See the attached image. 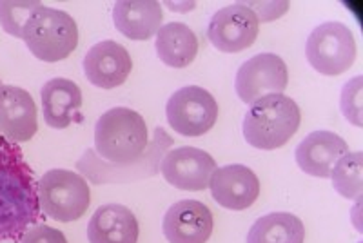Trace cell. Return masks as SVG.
Wrapping results in <instances>:
<instances>
[{
  "label": "cell",
  "mask_w": 363,
  "mask_h": 243,
  "mask_svg": "<svg viewBox=\"0 0 363 243\" xmlns=\"http://www.w3.org/2000/svg\"><path fill=\"white\" fill-rule=\"evenodd\" d=\"M40 203L33 171L17 144H0V242H21L40 220Z\"/></svg>",
  "instance_id": "obj_1"
},
{
  "label": "cell",
  "mask_w": 363,
  "mask_h": 243,
  "mask_svg": "<svg viewBox=\"0 0 363 243\" xmlns=\"http://www.w3.org/2000/svg\"><path fill=\"white\" fill-rule=\"evenodd\" d=\"M149 147V132L140 113L113 108L95 125V151L109 164L128 167L140 160Z\"/></svg>",
  "instance_id": "obj_2"
},
{
  "label": "cell",
  "mask_w": 363,
  "mask_h": 243,
  "mask_svg": "<svg viewBox=\"0 0 363 243\" xmlns=\"http://www.w3.org/2000/svg\"><path fill=\"white\" fill-rule=\"evenodd\" d=\"M301 122L298 103L285 95H267L251 103L244 118V138L262 151L284 147Z\"/></svg>",
  "instance_id": "obj_3"
},
{
  "label": "cell",
  "mask_w": 363,
  "mask_h": 243,
  "mask_svg": "<svg viewBox=\"0 0 363 243\" xmlns=\"http://www.w3.org/2000/svg\"><path fill=\"white\" fill-rule=\"evenodd\" d=\"M22 40L42 62H60L79 45V26L69 13L42 4L28 18Z\"/></svg>",
  "instance_id": "obj_4"
},
{
  "label": "cell",
  "mask_w": 363,
  "mask_h": 243,
  "mask_svg": "<svg viewBox=\"0 0 363 243\" xmlns=\"http://www.w3.org/2000/svg\"><path fill=\"white\" fill-rule=\"evenodd\" d=\"M37 196L44 215L62 223L82 218L91 203L87 181L79 173L67 169L48 171L38 180Z\"/></svg>",
  "instance_id": "obj_5"
},
{
  "label": "cell",
  "mask_w": 363,
  "mask_h": 243,
  "mask_svg": "<svg viewBox=\"0 0 363 243\" xmlns=\"http://www.w3.org/2000/svg\"><path fill=\"white\" fill-rule=\"evenodd\" d=\"M306 55L313 69L327 77L345 73L356 60V40L351 28L343 22L329 21L311 31Z\"/></svg>",
  "instance_id": "obj_6"
},
{
  "label": "cell",
  "mask_w": 363,
  "mask_h": 243,
  "mask_svg": "<svg viewBox=\"0 0 363 243\" xmlns=\"http://www.w3.org/2000/svg\"><path fill=\"white\" fill-rule=\"evenodd\" d=\"M171 128L182 136H202L215 128L218 103L209 91L199 86H186L174 91L165 106Z\"/></svg>",
  "instance_id": "obj_7"
},
{
  "label": "cell",
  "mask_w": 363,
  "mask_h": 243,
  "mask_svg": "<svg viewBox=\"0 0 363 243\" xmlns=\"http://www.w3.org/2000/svg\"><path fill=\"white\" fill-rule=\"evenodd\" d=\"M287 84L289 71L284 60L274 53H260L240 66L235 89L242 102L252 103L262 96L284 95Z\"/></svg>",
  "instance_id": "obj_8"
},
{
  "label": "cell",
  "mask_w": 363,
  "mask_h": 243,
  "mask_svg": "<svg viewBox=\"0 0 363 243\" xmlns=\"http://www.w3.org/2000/svg\"><path fill=\"white\" fill-rule=\"evenodd\" d=\"M260 22L244 4L225 6L213 15L207 26V38L222 53H240L255 44Z\"/></svg>",
  "instance_id": "obj_9"
},
{
  "label": "cell",
  "mask_w": 363,
  "mask_h": 243,
  "mask_svg": "<svg viewBox=\"0 0 363 243\" xmlns=\"http://www.w3.org/2000/svg\"><path fill=\"white\" fill-rule=\"evenodd\" d=\"M215 158L199 147H177L164 153L160 173L167 183L180 191H203L215 173Z\"/></svg>",
  "instance_id": "obj_10"
},
{
  "label": "cell",
  "mask_w": 363,
  "mask_h": 243,
  "mask_svg": "<svg viewBox=\"0 0 363 243\" xmlns=\"http://www.w3.org/2000/svg\"><path fill=\"white\" fill-rule=\"evenodd\" d=\"M209 189L218 205L231 210H245L260 196V180L242 164L216 167L211 174Z\"/></svg>",
  "instance_id": "obj_11"
},
{
  "label": "cell",
  "mask_w": 363,
  "mask_h": 243,
  "mask_svg": "<svg viewBox=\"0 0 363 243\" xmlns=\"http://www.w3.org/2000/svg\"><path fill=\"white\" fill-rule=\"evenodd\" d=\"M133 69L131 55L115 40L95 44L84 57V74L95 87L115 89L128 80Z\"/></svg>",
  "instance_id": "obj_12"
},
{
  "label": "cell",
  "mask_w": 363,
  "mask_h": 243,
  "mask_svg": "<svg viewBox=\"0 0 363 243\" xmlns=\"http://www.w3.org/2000/svg\"><path fill=\"white\" fill-rule=\"evenodd\" d=\"M213 213L196 200H180L167 209L162 222L169 243H206L213 232Z\"/></svg>",
  "instance_id": "obj_13"
},
{
  "label": "cell",
  "mask_w": 363,
  "mask_h": 243,
  "mask_svg": "<svg viewBox=\"0 0 363 243\" xmlns=\"http://www.w3.org/2000/svg\"><path fill=\"white\" fill-rule=\"evenodd\" d=\"M38 129L33 96L22 87L0 86V132L13 144L29 142Z\"/></svg>",
  "instance_id": "obj_14"
},
{
  "label": "cell",
  "mask_w": 363,
  "mask_h": 243,
  "mask_svg": "<svg viewBox=\"0 0 363 243\" xmlns=\"http://www.w3.org/2000/svg\"><path fill=\"white\" fill-rule=\"evenodd\" d=\"M349 153V145L333 131H314L298 144L294 151L296 164L306 174L316 178H330L336 162Z\"/></svg>",
  "instance_id": "obj_15"
},
{
  "label": "cell",
  "mask_w": 363,
  "mask_h": 243,
  "mask_svg": "<svg viewBox=\"0 0 363 243\" xmlns=\"http://www.w3.org/2000/svg\"><path fill=\"white\" fill-rule=\"evenodd\" d=\"M45 124L53 129H66L80 120L82 91L73 80L51 79L40 91Z\"/></svg>",
  "instance_id": "obj_16"
},
{
  "label": "cell",
  "mask_w": 363,
  "mask_h": 243,
  "mask_svg": "<svg viewBox=\"0 0 363 243\" xmlns=\"http://www.w3.org/2000/svg\"><path fill=\"white\" fill-rule=\"evenodd\" d=\"M89 243H136L138 222L129 207L108 203L95 210L87 225Z\"/></svg>",
  "instance_id": "obj_17"
},
{
  "label": "cell",
  "mask_w": 363,
  "mask_h": 243,
  "mask_svg": "<svg viewBox=\"0 0 363 243\" xmlns=\"http://www.w3.org/2000/svg\"><path fill=\"white\" fill-rule=\"evenodd\" d=\"M162 8L155 0H125L113 8L115 28L131 40H149L162 28Z\"/></svg>",
  "instance_id": "obj_18"
},
{
  "label": "cell",
  "mask_w": 363,
  "mask_h": 243,
  "mask_svg": "<svg viewBox=\"0 0 363 243\" xmlns=\"http://www.w3.org/2000/svg\"><path fill=\"white\" fill-rule=\"evenodd\" d=\"M158 58L165 66L187 67L199 55V38L189 26L182 22H169L162 26L155 40Z\"/></svg>",
  "instance_id": "obj_19"
},
{
  "label": "cell",
  "mask_w": 363,
  "mask_h": 243,
  "mask_svg": "<svg viewBox=\"0 0 363 243\" xmlns=\"http://www.w3.org/2000/svg\"><path fill=\"white\" fill-rule=\"evenodd\" d=\"M306 227L291 213H271L256 220L247 232V243H303Z\"/></svg>",
  "instance_id": "obj_20"
},
{
  "label": "cell",
  "mask_w": 363,
  "mask_h": 243,
  "mask_svg": "<svg viewBox=\"0 0 363 243\" xmlns=\"http://www.w3.org/2000/svg\"><path fill=\"white\" fill-rule=\"evenodd\" d=\"M333 187L343 198L359 200L363 193V153H349L340 158L330 171Z\"/></svg>",
  "instance_id": "obj_21"
},
{
  "label": "cell",
  "mask_w": 363,
  "mask_h": 243,
  "mask_svg": "<svg viewBox=\"0 0 363 243\" xmlns=\"http://www.w3.org/2000/svg\"><path fill=\"white\" fill-rule=\"evenodd\" d=\"M40 6V2H0V26L6 33L22 38L26 22Z\"/></svg>",
  "instance_id": "obj_22"
},
{
  "label": "cell",
  "mask_w": 363,
  "mask_h": 243,
  "mask_svg": "<svg viewBox=\"0 0 363 243\" xmlns=\"http://www.w3.org/2000/svg\"><path fill=\"white\" fill-rule=\"evenodd\" d=\"M363 77H354L343 86L342 98H340V106H342V113L352 125L362 128V115H363Z\"/></svg>",
  "instance_id": "obj_23"
},
{
  "label": "cell",
  "mask_w": 363,
  "mask_h": 243,
  "mask_svg": "<svg viewBox=\"0 0 363 243\" xmlns=\"http://www.w3.org/2000/svg\"><path fill=\"white\" fill-rule=\"evenodd\" d=\"M21 243H67V239L64 232L50 225H37L24 232Z\"/></svg>",
  "instance_id": "obj_24"
},
{
  "label": "cell",
  "mask_w": 363,
  "mask_h": 243,
  "mask_svg": "<svg viewBox=\"0 0 363 243\" xmlns=\"http://www.w3.org/2000/svg\"><path fill=\"white\" fill-rule=\"evenodd\" d=\"M244 4L255 13L258 22L274 21V18L281 17L289 9L287 2H244Z\"/></svg>",
  "instance_id": "obj_25"
},
{
  "label": "cell",
  "mask_w": 363,
  "mask_h": 243,
  "mask_svg": "<svg viewBox=\"0 0 363 243\" xmlns=\"http://www.w3.org/2000/svg\"><path fill=\"white\" fill-rule=\"evenodd\" d=\"M2 142H4V136H0V144H2Z\"/></svg>",
  "instance_id": "obj_26"
},
{
  "label": "cell",
  "mask_w": 363,
  "mask_h": 243,
  "mask_svg": "<svg viewBox=\"0 0 363 243\" xmlns=\"http://www.w3.org/2000/svg\"><path fill=\"white\" fill-rule=\"evenodd\" d=\"M0 86H2V82H0Z\"/></svg>",
  "instance_id": "obj_27"
}]
</instances>
